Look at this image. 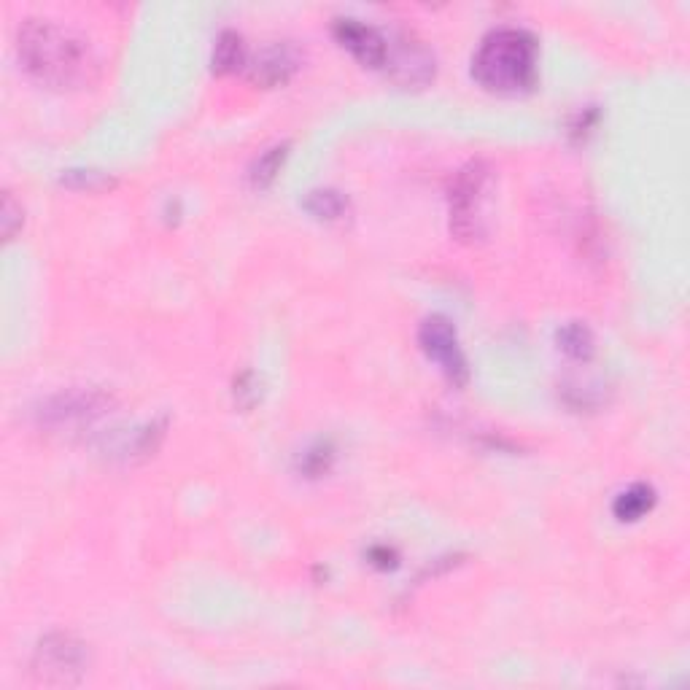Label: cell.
I'll return each instance as SVG.
<instances>
[{
  "label": "cell",
  "instance_id": "cell-15",
  "mask_svg": "<svg viewBox=\"0 0 690 690\" xmlns=\"http://www.w3.org/2000/svg\"><path fill=\"white\" fill-rule=\"evenodd\" d=\"M60 184L68 186V189H79V192H106V189L116 186V178L103 173V170L73 168L62 173Z\"/></svg>",
  "mask_w": 690,
  "mask_h": 690
},
{
  "label": "cell",
  "instance_id": "cell-13",
  "mask_svg": "<svg viewBox=\"0 0 690 690\" xmlns=\"http://www.w3.org/2000/svg\"><path fill=\"white\" fill-rule=\"evenodd\" d=\"M286 157H289V143H278V146H270L267 151H262L251 170H248V181L254 189H267L273 184L275 176L284 168Z\"/></svg>",
  "mask_w": 690,
  "mask_h": 690
},
{
  "label": "cell",
  "instance_id": "cell-1",
  "mask_svg": "<svg viewBox=\"0 0 690 690\" xmlns=\"http://www.w3.org/2000/svg\"><path fill=\"white\" fill-rule=\"evenodd\" d=\"M17 49L22 68L44 87H89L100 73L98 54L87 38L52 19H27L19 27Z\"/></svg>",
  "mask_w": 690,
  "mask_h": 690
},
{
  "label": "cell",
  "instance_id": "cell-7",
  "mask_svg": "<svg viewBox=\"0 0 690 690\" xmlns=\"http://www.w3.org/2000/svg\"><path fill=\"white\" fill-rule=\"evenodd\" d=\"M386 68L402 87H424L434 79V54L413 36H399L394 46L389 44Z\"/></svg>",
  "mask_w": 690,
  "mask_h": 690
},
{
  "label": "cell",
  "instance_id": "cell-2",
  "mask_svg": "<svg viewBox=\"0 0 690 690\" xmlns=\"http://www.w3.org/2000/svg\"><path fill=\"white\" fill-rule=\"evenodd\" d=\"M472 76L499 95H518L537 81V38L523 27H496L472 57Z\"/></svg>",
  "mask_w": 690,
  "mask_h": 690
},
{
  "label": "cell",
  "instance_id": "cell-5",
  "mask_svg": "<svg viewBox=\"0 0 690 690\" xmlns=\"http://www.w3.org/2000/svg\"><path fill=\"white\" fill-rule=\"evenodd\" d=\"M114 407V397L103 389H65L38 407V424L49 429H73L92 424Z\"/></svg>",
  "mask_w": 690,
  "mask_h": 690
},
{
  "label": "cell",
  "instance_id": "cell-14",
  "mask_svg": "<svg viewBox=\"0 0 690 690\" xmlns=\"http://www.w3.org/2000/svg\"><path fill=\"white\" fill-rule=\"evenodd\" d=\"M302 205H305V211L310 216L324 219V222H337L348 213V197L343 192H337V189H313V192H308Z\"/></svg>",
  "mask_w": 690,
  "mask_h": 690
},
{
  "label": "cell",
  "instance_id": "cell-4",
  "mask_svg": "<svg viewBox=\"0 0 690 690\" xmlns=\"http://www.w3.org/2000/svg\"><path fill=\"white\" fill-rule=\"evenodd\" d=\"M89 650L71 634H49L38 642L33 672L46 685H76L87 674Z\"/></svg>",
  "mask_w": 690,
  "mask_h": 690
},
{
  "label": "cell",
  "instance_id": "cell-11",
  "mask_svg": "<svg viewBox=\"0 0 690 690\" xmlns=\"http://www.w3.org/2000/svg\"><path fill=\"white\" fill-rule=\"evenodd\" d=\"M558 348L567 356L577 359V362H588L596 351V340H593V332L588 329V324L583 321H569L564 327L558 329Z\"/></svg>",
  "mask_w": 690,
  "mask_h": 690
},
{
  "label": "cell",
  "instance_id": "cell-19",
  "mask_svg": "<svg viewBox=\"0 0 690 690\" xmlns=\"http://www.w3.org/2000/svg\"><path fill=\"white\" fill-rule=\"evenodd\" d=\"M370 558L383 569L394 567V561H391V558H394V550H389V548H372Z\"/></svg>",
  "mask_w": 690,
  "mask_h": 690
},
{
  "label": "cell",
  "instance_id": "cell-16",
  "mask_svg": "<svg viewBox=\"0 0 690 690\" xmlns=\"http://www.w3.org/2000/svg\"><path fill=\"white\" fill-rule=\"evenodd\" d=\"M332 459H335L332 448H329L327 443H319V445H313V448L302 456L300 467L308 478H319V475H324V472L332 467Z\"/></svg>",
  "mask_w": 690,
  "mask_h": 690
},
{
  "label": "cell",
  "instance_id": "cell-12",
  "mask_svg": "<svg viewBox=\"0 0 690 690\" xmlns=\"http://www.w3.org/2000/svg\"><path fill=\"white\" fill-rule=\"evenodd\" d=\"M246 62V46H243V38L235 33V30H224L216 46H213V73H235L238 68H243Z\"/></svg>",
  "mask_w": 690,
  "mask_h": 690
},
{
  "label": "cell",
  "instance_id": "cell-6",
  "mask_svg": "<svg viewBox=\"0 0 690 690\" xmlns=\"http://www.w3.org/2000/svg\"><path fill=\"white\" fill-rule=\"evenodd\" d=\"M418 343L424 348V354L432 359L453 386H464L469 381V364L467 356L461 351L456 327L445 316H432L426 319L418 329Z\"/></svg>",
  "mask_w": 690,
  "mask_h": 690
},
{
  "label": "cell",
  "instance_id": "cell-8",
  "mask_svg": "<svg viewBox=\"0 0 690 690\" xmlns=\"http://www.w3.org/2000/svg\"><path fill=\"white\" fill-rule=\"evenodd\" d=\"M332 33L340 44L354 54L356 60L367 65V68H381L386 65V54H389V41L381 30H375L372 25H364L362 19L354 17H340L335 19Z\"/></svg>",
  "mask_w": 690,
  "mask_h": 690
},
{
  "label": "cell",
  "instance_id": "cell-17",
  "mask_svg": "<svg viewBox=\"0 0 690 690\" xmlns=\"http://www.w3.org/2000/svg\"><path fill=\"white\" fill-rule=\"evenodd\" d=\"M22 227V205L14 200L11 192L3 195V205H0V230H3V238L11 240Z\"/></svg>",
  "mask_w": 690,
  "mask_h": 690
},
{
  "label": "cell",
  "instance_id": "cell-18",
  "mask_svg": "<svg viewBox=\"0 0 690 690\" xmlns=\"http://www.w3.org/2000/svg\"><path fill=\"white\" fill-rule=\"evenodd\" d=\"M235 399H238L240 407H251L259 399L257 391V375L254 372H243L238 381H235Z\"/></svg>",
  "mask_w": 690,
  "mask_h": 690
},
{
  "label": "cell",
  "instance_id": "cell-3",
  "mask_svg": "<svg viewBox=\"0 0 690 690\" xmlns=\"http://www.w3.org/2000/svg\"><path fill=\"white\" fill-rule=\"evenodd\" d=\"M491 173L486 162H469L456 173L448 192L451 232L464 243H475L486 235V203L491 189Z\"/></svg>",
  "mask_w": 690,
  "mask_h": 690
},
{
  "label": "cell",
  "instance_id": "cell-10",
  "mask_svg": "<svg viewBox=\"0 0 690 690\" xmlns=\"http://www.w3.org/2000/svg\"><path fill=\"white\" fill-rule=\"evenodd\" d=\"M653 507H655V488L647 486V483H634V486L626 488V491L615 499L612 513H615L618 521L634 523V521H639V518H645Z\"/></svg>",
  "mask_w": 690,
  "mask_h": 690
},
{
  "label": "cell",
  "instance_id": "cell-9",
  "mask_svg": "<svg viewBox=\"0 0 690 690\" xmlns=\"http://www.w3.org/2000/svg\"><path fill=\"white\" fill-rule=\"evenodd\" d=\"M300 68V52L292 44H273L248 65V76L259 87H278Z\"/></svg>",
  "mask_w": 690,
  "mask_h": 690
}]
</instances>
